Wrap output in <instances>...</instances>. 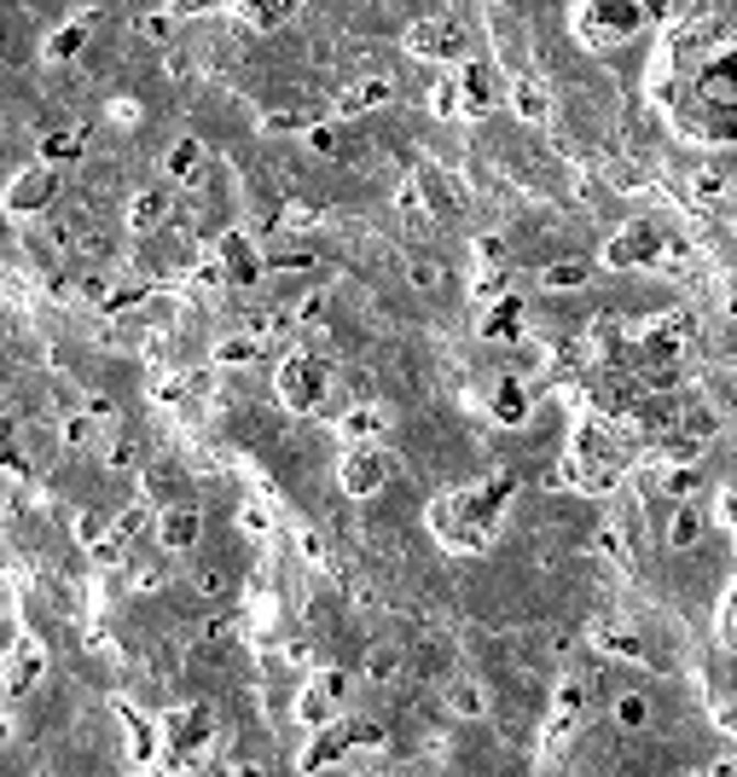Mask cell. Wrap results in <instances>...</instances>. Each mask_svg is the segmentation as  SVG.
<instances>
[{
  "instance_id": "55",
  "label": "cell",
  "mask_w": 737,
  "mask_h": 777,
  "mask_svg": "<svg viewBox=\"0 0 737 777\" xmlns=\"http://www.w3.org/2000/svg\"><path fill=\"white\" fill-rule=\"evenodd\" d=\"M134 459H139L134 441H116V447H111V470H134Z\"/></svg>"
},
{
  "instance_id": "23",
  "label": "cell",
  "mask_w": 737,
  "mask_h": 777,
  "mask_svg": "<svg viewBox=\"0 0 737 777\" xmlns=\"http://www.w3.org/2000/svg\"><path fill=\"white\" fill-rule=\"evenodd\" d=\"M703 540V505H680V510H673V522H668V545L673 551H691V545H697Z\"/></svg>"
},
{
  "instance_id": "34",
  "label": "cell",
  "mask_w": 737,
  "mask_h": 777,
  "mask_svg": "<svg viewBox=\"0 0 737 777\" xmlns=\"http://www.w3.org/2000/svg\"><path fill=\"white\" fill-rule=\"evenodd\" d=\"M163 169H169V180H198V169H203V146H198V139H180Z\"/></svg>"
},
{
  "instance_id": "28",
  "label": "cell",
  "mask_w": 737,
  "mask_h": 777,
  "mask_svg": "<svg viewBox=\"0 0 737 777\" xmlns=\"http://www.w3.org/2000/svg\"><path fill=\"white\" fill-rule=\"evenodd\" d=\"M261 354H268V349H261V337H250V331L215 342V365H250V360H261Z\"/></svg>"
},
{
  "instance_id": "11",
  "label": "cell",
  "mask_w": 737,
  "mask_h": 777,
  "mask_svg": "<svg viewBox=\"0 0 737 777\" xmlns=\"http://www.w3.org/2000/svg\"><path fill=\"white\" fill-rule=\"evenodd\" d=\"M429 522H436V534L454 545V551H482L488 540H494V534H482V528L470 522L454 499H436V505H429Z\"/></svg>"
},
{
  "instance_id": "31",
  "label": "cell",
  "mask_w": 737,
  "mask_h": 777,
  "mask_svg": "<svg viewBox=\"0 0 737 777\" xmlns=\"http://www.w3.org/2000/svg\"><path fill=\"white\" fill-rule=\"evenodd\" d=\"M325 111L320 105H291V111H268L261 116V134H291V128H309V122H320Z\"/></svg>"
},
{
  "instance_id": "32",
  "label": "cell",
  "mask_w": 737,
  "mask_h": 777,
  "mask_svg": "<svg viewBox=\"0 0 737 777\" xmlns=\"http://www.w3.org/2000/svg\"><path fill=\"white\" fill-rule=\"evenodd\" d=\"M116 713H122V720H129V731H134V761L146 766V761H152V748H157V725H152V720H139L134 702H116Z\"/></svg>"
},
{
  "instance_id": "53",
  "label": "cell",
  "mask_w": 737,
  "mask_h": 777,
  "mask_svg": "<svg viewBox=\"0 0 737 777\" xmlns=\"http://www.w3.org/2000/svg\"><path fill=\"white\" fill-rule=\"evenodd\" d=\"M111 116L122 122V128H134V122H139V116H146V111H139V105H134V99H111Z\"/></svg>"
},
{
  "instance_id": "13",
  "label": "cell",
  "mask_w": 737,
  "mask_h": 777,
  "mask_svg": "<svg viewBox=\"0 0 737 777\" xmlns=\"http://www.w3.org/2000/svg\"><path fill=\"white\" fill-rule=\"evenodd\" d=\"M139 522H146V505H129L111 528H99L93 558H99V563H122V558H129V545H134V534H139Z\"/></svg>"
},
{
  "instance_id": "35",
  "label": "cell",
  "mask_w": 737,
  "mask_h": 777,
  "mask_svg": "<svg viewBox=\"0 0 737 777\" xmlns=\"http://www.w3.org/2000/svg\"><path fill=\"white\" fill-rule=\"evenodd\" d=\"M227 268H221V256H203L198 268H192V291H203V296H215V291H227Z\"/></svg>"
},
{
  "instance_id": "24",
  "label": "cell",
  "mask_w": 737,
  "mask_h": 777,
  "mask_svg": "<svg viewBox=\"0 0 737 777\" xmlns=\"http://www.w3.org/2000/svg\"><path fill=\"white\" fill-rule=\"evenodd\" d=\"M523 418H528V388H523L517 378H505V383L494 388V424L511 429V424H523Z\"/></svg>"
},
{
  "instance_id": "26",
  "label": "cell",
  "mask_w": 737,
  "mask_h": 777,
  "mask_svg": "<svg viewBox=\"0 0 737 777\" xmlns=\"http://www.w3.org/2000/svg\"><path fill=\"white\" fill-rule=\"evenodd\" d=\"M297 12H302V0H250V7H244V18H250L256 30H279V24H291Z\"/></svg>"
},
{
  "instance_id": "10",
  "label": "cell",
  "mask_w": 737,
  "mask_h": 777,
  "mask_svg": "<svg viewBox=\"0 0 737 777\" xmlns=\"http://www.w3.org/2000/svg\"><path fill=\"white\" fill-rule=\"evenodd\" d=\"M12 667H7V679H0V697H30L35 679L47 673V656H41V644L35 639H12Z\"/></svg>"
},
{
  "instance_id": "41",
  "label": "cell",
  "mask_w": 737,
  "mask_h": 777,
  "mask_svg": "<svg viewBox=\"0 0 737 777\" xmlns=\"http://www.w3.org/2000/svg\"><path fill=\"white\" fill-rule=\"evenodd\" d=\"M657 487H668V494H685V499H691V494H703V470L685 464V470H673V476H662Z\"/></svg>"
},
{
  "instance_id": "44",
  "label": "cell",
  "mask_w": 737,
  "mask_h": 777,
  "mask_svg": "<svg viewBox=\"0 0 737 777\" xmlns=\"http://www.w3.org/2000/svg\"><path fill=\"white\" fill-rule=\"evenodd\" d=\"M93 429H99V424H93L88 413H70V418H65V429H58V436H65V447H88V441H93Z\"/></svg>"
},
{
  "instance_id": "52",
  "label": "cell",
  "mask_w": 737,
  "mask_h": 777,
  "mask_svg": "<svg viewBox=\"0 0 737 777\" xmlns=\"http://www.w3.org/2000/svg\"><path fill=\"white\" fill-rule=\"evenodd\" d=\"M99 528H105V522H99L93 510H81V517H76V540H81V545H93V540H99Z\"/></svg>"
},
{
  "instance_id": "17",
  "label": "cell",
  "mask_w": 737,
  "mask_h": 777,
  "mask_svg": "<svg viewBox=\"0 0 737 777\" xmlns=\"http://www.w3.org/2000/svg\"><path fill=\"white\" fill-rule=\"evenodd\" d=\"M389 99H395V76L378 70V76L355 81L343 99H332V111H337V116H360V111H372V105H389Z\"/></svg>"
},
{
  "instance_id": "3",
  "label": "cell",
  "mask_w": 737,
  "mask_h": 777,
  "mask_svg": "<svg viewBox=\"0 0 737 777\" xmlns=\"http://www.w3.org/2000/svg\"><path fill=\"white\" fill-rule=\"evenodd\" d=\"M389 476H395V459H389L378 441H355L349 459L337 464V482H343V494H349V499H372Z\"/></svg>"
},
{
  "instance_id": "33",
  "label": "cell",
  "mask_w": 737,
  "mask_h": 777,
  "mask_svg": "<svg viewBox=\"0 0 737 777\" xmlns=\"http://www.w3.org/2000/svg\"><path fill=\"white\" fill-rule=\"evenodd\" d=\"M383 748H389V731H383V725L349 720V754H378V761H383Z\"/></svg>"
},
{
  "instance_id": "30",
  "label": "cell",
  "mask_w": 737,
  "mask_h": 777,
  "mask_svg": "<svg viewBox=\"0 0 737 777\" xmlns=\"http://www.w3.org/2000/svg\"><path fill=\"white\" fill-rule=\"evenodd\" d=\"M587 279H592L587 261H551V268L540 273V291H581Z\"/></svg>"
},
{
  "instance_id": "22",
  "label": "cell",
  "mask_w": 737,
  "mask_h": 777,
  "mask_svg": "<svg viewBox=\"0 0 737 777\" xmlns=\"http://www.w3.org/2000/svg\"><path fill=\"white\" fill-rule=\"evenodd\" d=\"M447 708H454L459 720H488V690L477 679H454L447 685Z\"/></svg>"
},
{
  "instance_id": "25",
  "label": "cell",
  "mask_w": 737,
  "mask_h": 777,
  "mask_svg": "<svg viewBox=\"0 0 737 777\" xmlns=\"http://www.w3.org/2000/svg\"><path fill=\"white\" fill-rule=\"evenodd\" d=\"M192 592H198L203 604H221V598H233V575L221 563H198L192 568Z\"/></svg>"
},
{
  "instance_id": "39",
  "label": "cell",
  "mask_w": 737,
  "mask_h": 777,
  "mask_svg": "<svg viewBox=\"0 0 737 777\" xmlns=\"http://www.w3.org/2000/svg\"><path fill=\"white\" fill-rule=\"evenodd\" d=\"M406 279H413V291H436V284L447 279V268H442L436 256H418L413 268H406Z\"/></svg>"
},
{
  "instance_id": "48",
  "label": "cell",
  "mask_w": 737,
  "mask_h": 777,
  "mask_svg": "<svg viewBox=\"0 0 737 777\" xmlns=\"http://www.w3.org/2000/svg\"><path fill=\"white\" fill-rule=\"evenodd\" d=\"M238 522H244V528H250V534H268V528H273V517H268V505H244V510H238Z\"/></svg>"
},
{
  "instance_id": "51",
  "label": "cell",
  "mask_w": 737,
  "mask_h": 777,
  "mask_svg": "<svg viewBox=\"0 0 737 777\" xmlns=\"http://www.w3.org/2000/svg\"><path fill=\"white\" fill-rule=\"evenodd\" d=\"M325 314V291H314V296H302V308L291 314V325H314Z\"/></svg>"
},
{
  "instance_id": "2",
  "label": "cell",
  "mask_w": 737,
  "mask_h": 777,
  "mask_svg": "<svg viewBox=\"0 0 737 777\" xmlns=\"http://www.w3.org/2000/svg\"><path fill=\"white\" fill-rule=\"evenodd\" d=\"M325 383H332V372H325V365H320L314 354H279L273 388H279V401L291 406V413H320Z\"/></svg>"
},
{
  "instance_id": "50",
  "label": "cell",
  "mask_w": 737,
  "mask_h": 777,
  "mask_svg": "<svg viewBox=\"0 0 737 777\" xmlns=\"http://www.w3.org/2000/svg\"><path fill=\"white\" fill-rule=\"evenodd\" d=\"M215 7H221V0H169V18H203Z\"/></svg>"
},
{
  "instance_id": "14",
  "label": "cell",
  "mask_w": 737,
  "mask_h": 777,
  "mask_svg": "<svg viewBox=\"0 0 737 777\" xmlns=\"http://www.w3.org/2000/svg\"><path fill=\"white\" fill-rule=\"evenodd\" d=\"M198 534H203V517H198L192 505H163V517H157V540H163V551H192Z\"/></svg>"
},
{
  "instance_id": "7",
  "label": "cell",
  "mask_w": 737,
  "mask_h": 777,
  "mask_svg": "<svg viewBox=\"0 0 737 777\" xmlns=\"http://www.w3.org/2000/svg\"><path fill=\"white\" fill-rule=\"evenodd\" d=\"M163 737H169V748H175V766H192V754L215 743V713L203 708V702L198 708H180Z\"/></svg>"
},
{
  "instance_id": "29",
  "label": "cell",
  "mask_w": 737,
  "mask_h": 777,
  "mask_svg": "<svg viewBox=\"0 0 737 777\" xmlns=\"http://www.w3.org/2000/svg\"><path fill=\"white\" fill-rule=\"evenodd\" d=\"M511 105H517V116H528V122H546V111H551V99H546V88L535 76H523L517 88H511Z\"/></svg>"
},
{
  "instance_id": "19",
  "label": "cell",
  "mask_w": 737,
  "mask_h": 777,
  "mask_svg": "<svg viewBox=\"0 0 737 777\" xmlns=\"http://www.w3.org/2000/svg\"><path fill=\"white\" fill-rule=\"evenodd\" d=\"M482 337L488 342H511V337H523V302L517 296H494V308H488V319H482Z\"/></svg>"
},
{
  "instance_id": "46",
  "label": "cell",
  "mask_w": 737,
  "mask_h": 777,
  "mask_svg": "<svg viewBox=\"0 0 737 777\" xmlns=\"http://www.w3.org/2000/svg\"><path fill=\"white\" fill-rule=\"evenodd\" d=\"M604 551V558H616V563H627V540H622V528H599V540H592Z\"/></svg>"
},
{
  "instance_id": "36",
  "label": "cell",
  "mask_w": 737,
  "mask_h": 777,
  "mask_svg": "<svg viewBox=\"0 0 737 777\" xmlns=\"http://www.w3.org/2000/svg\"><path fill=\"white\" fill-rule=\"evenodd\" d=\"M366 679H378V685H389V679H401V650H366Z\"/></svg>"
},
{
  "instance_id": "56",
  "label": "cell",
  "mask_w": 737,
  "mask_h": 777,
  "mask_svg": "<svg viewBox=\"0 0 737 777\" xmlns=\"http://www.w3.org/2000/svg\"><path fill=\"white\" fill-rule=\"evenodd\" d=\"M163 586V568L152 563V568H134V592H157Z\"/></svg>"
},
{
  "instance_id": "27",
  "label": "cell",
  "mask_w": 737,
  "mask_h": 777,
  "mask_svg": "<svg viewBox=\"0 0 737 777\" xmlns=\"http://www.w3.org/2000/svg\"><path fill=\"white\" fill-rule=\"evenodd\" d=\"M592 644H599L604 656H622V662H645V644L633 639L627 627H599V632H592Z\"/></svg>"
},
{
  "instance_id": "37",
  "label": "cell",
  "mask_w": 737,
  "mask_h": 777,
  "mask_svg": "<svg viewBox=\"0 0 737 777\" xmlns=\"http://www.w3.org/2000/svg\"><path fill=\"white\" fill-rule=\"evenodd\" d=\"M81 157V134H47V139H41V162H76Z\"/></svg>"
},
{
  "instance_id": "49",
  "label": "cell",
  "mask_w": 737,
  "mask_h": 777,
  "mask_svg": "<svg viewBox=\"0 0 737 777\" xmlns=\"http://www.w3.org/2000/svg\"><path fill=\"white\" fill-rule=\"evenodd\" d=\"M169 24H175L169 12H152V18H139V35H146V41H169Z\"/></svg>"
},
{
  "instance_id": "47",
  "label": "cell",
  "mask_w": 737,
  "mask_h": 777,
  "mask_svg": "<svg viewBox=\"0 0 737 777\" xmlns=\"http://www.w3.org/2000/svg\"><path fill=\"white\" fill-rule=\"evenodd\" d=\"M302 558H309L314 568H332V551H325V540L314 534V528H309V534H302Z\"/></svg>"
},
{
  "instance_id": "42",
  "label": "cell",
  "mask_w": 737,
  "mask_h": 777,
  "mask_svg": "<svg viewBox=\"0 0 737 777\" xmlns=\"http://www.w3.org/2000/svg\"><path fill=\"white\" fill-rule=\"evenodd\" d=\"M429 111H436V116H459V81H436V88H429Z\"/></svg>"
},
{
  "instance_id": "6",
  "label": "cell",
  "mask_w": 737,
  "mask_h": 777,
  "mask_svg": "<svg viewBox=\"0 0 737 777\" xmlns=\"http://www.w3.org/2000/svg\"><path fill=\"white\" fill-rule=\"evenodd\" d=\"M53 203H58V169L53 162H30V169L7 187L12 215H41V210H53Z\"/></svg>"
},
{
  "instance_id": "40",
  "label": "cell",
  "mask_w": 737,
  "mask_h": 777,
  "mask_svg": "<svg viewBox=\"0 0 737 777\" xmlns=\"http://www.w3.org/2000/svg\"><path fill=\"white\" fill-rule=\"evenodd\" d=\"M505 291H511V284H505L500 268H482L477 279H470V296H477V302H494V296H505Z\"/></svg>"
},
{
  "instance_id": "18",
  "label": "cell",
  "mask_w": 737,
  "mask_h": 777,
  "mask_svg": "<svg viewBox=\"0 0 737 777\" xmlns=\"http://www.w3.org/2000/svg\"><path fill=\"white\" fill-rule=\"evenodd\" d=\"M88 35H93V12H81L76 24L53 30V35H47V47H41V53H47V65H70V58H76L81 47H88Z\"/></svg>"
},
{
  "instance_id": "15",
  "label": "cell",
  "mask_w": 737,
  "mask_h": 777,
  "mask_svg": "<svg viewBox=\"0 0 737 777\" xmlns=\"http://www.w3.org/2000/svg\"><path fill=\"white\" fill-rule=\"evenodd\" d=\"M732 99H737V88H732V58L714 53L708 65H697V105L732 111Z\"/></svg>"
},
{
  "instance_id": "54",
  "label": "cell",
  "mask_w": 737,
  "mask_h": 777,
  "mask_svg": "<svg viewBox=\"0 0 737 777\" xmlns=\"http://www.w3.org/2000/svg\"><path fill=\"white\" fill-rule=\"evenodd\" d=\"M233 627H238L233 616H215L210 627H203V644H221V639H233Z\"/></svg>"
},
{
  "instance_id": "43",
  "label": "cell",
  "mask_w": 737,
  "mask_h": 777,
  "mask_svg": "<svg viewBox=\"0 0 737 777\" xmlns=\"http://www.w3.org/2000/svg\"><path fill=\"white\" fill-rule=\"evenodd\" d=\"M581 708H587V685L581 679H563L558 685V713H563V720H576Z\"/></svg>"
},
{
  "instance_id": "12",
  "label": "cell",
  "mask_w": 737,
  "mask_h": 777,
  "mask_svg": "<svg viewBox=\"0 0 737 777\" xmlns=\"http://www.w3.org/2000/svg\"><path fill=\"white\" fill-rule=\"evenodd\" d=\"M169 215H175V192H169V187H152V192H139V198L129 203V233L152 238V233L169 227Z\"/></svg>"
},
{
  "instance_id": "1",
  "label": "cell",
  "mask_w": 737,
  "mask_h": 777,
  "mask_svg": "<svg viewBox=\"0 0 737 777\" xmlns=\"http://www.w3.org/2000/svg\"><path fill=\"white\" fill-rule=\"evenodd\" d=\"M576 41L592 53H604V47H616V41H633L645 30V7L639 0H581L576 7Z\"/></svg>"
},
{
  "instance_id": "57",
  "label": "cell",
  "mask_w": 737,
  "mask_h": 777,
  "mask_svg": "<svg viewBox=\"0 0 737 777\" xmlns=\"http://www.w3.org/2000/svg\"><path fill=\"white\" fill-rule=\"evenodd\" d=\"M12 639H18V621L7 616V609H0V656H7V650H12Z\"/></svg>"
},
{
  "instance_id": "4",
  "label": "cell",
  "mask_w": 737,
  "mask_h": 777,
  "mask_svg": "<svg viewBox=\"0 0 737 777\" xmlns=\"http://www.w3.org/2000/svg\"><path fill=\"white\" fill-rule=\"evenodd\" d=\"M401 47L413 58H470V35L447 18H418L413 30L401 35Z\"/></svg>"
},
{
  "instance_id": "20",
  "label": "cell",
  "mask_w": 737,
  "mask_h": 777,
  "mask_svg": "<svg viewBox=\"0 0 737 777\" xmlns=\"http://www.w3.org/2000/svg\"><path fill=\"white\" fill-rule=\"evenodd\" d=\"M337 429H343L349 441H383L389 418H383V406H349V413L337 418Z\"/></svg>"
},
{
  "instance_id": "5",
  "label": "cell",
  "mask_w": 737,
  "mask_h": 777,
  "mask_svg": "<svg viewBox=\"0 0 737 777\" xmlns=\"http://www.w3.org/2000/svg\"><path fill=\"white\" fill-rule=\"evenodd\" d=\"M662 227L657 221H633V227H622L616 238L604 244V261L610 268H650V261H657V250H662Z\"/></svg>"
},
{
  "instance_id": "38",
  "label": "cell",
  "mask_w": 737,
  "mask_h": 777,
  "mask_svg": "<svg viewBox=\"0 0 737 777\" xmlns=\"http://www.w3.org/2000/svg\"><path fill=\"white\" fill-rule=\"evenodd\" d=\"M650 720V702L639 697V690H622V697H616V725L622 731H639Z\"/></svg>"
},
{
  "instance_id": "9",
  "label": "cell",
  "mask_w": 737,
  "mask_h": 777,
  "mask_svg": "<svg viewBox=\"0 0 737 777\" xmlns=\"http://www.w3.org/2000/svg\"><path fill=\"white\" fill-rule=\"evenodd\" d=\"M337 761H349V720H325V725H314V743L297 754L302 772H325V766H337Z\"/></svg>"
},
{
  "instance_id": "16",
  "label": "cell",
  "mask_w": 737,
  "mask_h": 777,
  "mask_svg": "<svg viewBox=\"0 0 737 777\" xmlns=\"http://www.w3.org/2000/svg\"><path fill=\"white\" fill-rule=\"evenodd\" d=\"M215 256H221V268H227L233 284H256L261 279V256L250 250V238H244V233H221Z\"/></svg>"
},
{
  "instance_id": "21",
  "label": "cell",
  "mask_w": 737,
  "mask_h": 777,
  "mask_svg": "<svg viewBox=\"0 0 737 777\" xmlns=\"http://www.w3.org/2000/svg\"><path fill=\"white\" fill-rule=\"evenodd\" d=\"M447 187H454V180H442L436 169H418V174H413V192L429 203V210H436V215H459V198L447 192Z\"/></svg>"
},
{
  "instance_id": "45",
  "label": "cell",
  "mask_w": 737,
  "mask_h": 777,
  "mask_svg": "<svg viewBox=\"0 0 737 777\" xmlns=\"http://www.w3.org/2000/svg\"><path fill=\"white\" fill-rule=\"evenodd\" d=\"M309 151H320V157H337L343 151V139L325 128V122H309Z\"/></svg>"
},
{
  "instance_id": "58",
  "label": "cell",
  "mask_w": 737,
  "mask_h": 777,
  "mask_svg": "<svg viewBox=\"0 0 737 777\" xmlns=\"http://www.w3.org/2000/svg\"><path fill=\"white\" fill-rule=\"evenodd\" d=\"M244 7H250V0H238V12H244Z\"/></svg>"
},
{
  "instance_id": "8",
  "label": "cell",
  "mask_w": 737,
  "mask_h": 777,
  "mask_svg": "<svg viewBox=\"0 0 737 777\" xmlns=\"http://www.w3.org/2000/svg\"><path fill=\"white\" fill-rule=\"evenodd\" d=\"M343 690H349V679H343L337 667H320L309 679V690L297 697V720L302 725H325V720H332V708L343 702Z\"/></svg>"
}]
</instances>
